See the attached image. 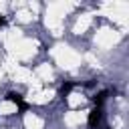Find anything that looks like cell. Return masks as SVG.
Masks as SVG:
<instances>
[{
	"label": "cell",
	"mask_w": 129,
	"mask_h": 129,
	"mask_svg": "<svg viewBox=\"0 0 129 129\" xmlns=\"http://www.w3.org/2000/svg\"><path fill=\"white\" fill-rule=\"evenodd\" d=\"M87 123H89L91 129H101L103 127V107H93L91 113H89Z\"/></svg>",
	"instance_id": "cell-1"
},
{
	"label": "cell",
	"mask_w": 129,
	"mask_h": 129,
	"mask_svg": "<svg viewBox=\"0 0 129 129\" xmlns=\"http://www.w3.org/2000/svg\"><path fill=\"white\" fill-rule=\"evenodd\" d=\"M6 101L14 103V105L18 107V111H20V113H24V111L28 109V103L22 99V95H20V93H14V91H12V93H8V95H6Z\"/></svg>",
	"instance_id": "cell-2"
},
{
	"label": "cell",
	"mask_w": 129,
	"mask_h": 129,
	"mask_svg": "<svg viewBox=\"0 0 129 129\" xmlns=\"http://www.w3.org/2000/svg\"><path fill=\"white\" fill-rule=\"evenodd\" d=\"M109 93H111V91H107V89H105V91H99V93L93 97V103H95V107H103V103L107 101Z\"/></svg>",
	"instance_id": "cell-3"
},
{
	"label": "cell",
	"mask_w": 129,
	"mask_h": 129,
	"mask_svg": "<svg viewBox=\"0 0 129 129\" xmlns=\"http://www.w3.org/2000/svg\"><path fill=\"white\" fill-rule=\"evenodd\" d=\"M75 87H77L75 83H64V85L60 87V91H58V95H60V97L64 99V97H69V93H71V91H73Z\"/></svg>",
	"instance_id": "cell-4"
},
{
	"label": "cell",
	"mask_w": 129,
	"mask_h": 129,
	"mask_svg": "<svg viewBox=\"0 0 129 129\" xmlns=\"http://www.w3.org/2000/svg\"><path fill=\"white\" fill-rule=\"evenodd\" d=\"M4 24H6V18H4V16H0V28H2Z\"/></svg>",
	"instance_id": "cell-5"
}]
</instances>
